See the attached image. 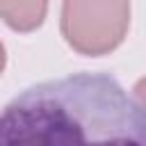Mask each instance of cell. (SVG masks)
I'll list each match as a JSON object with an SVG mask.
<instances>
[{
	"instance_id": "1",
	"label": "cell",
	"mask_w": 146,
	"mask_h": 146,
	"mask_svg": "<svg viewBox=\"0 0 146 146\" xmlns=\"http://www.w3.org/2000/svg\"><path fill=\"white\" fill-rule=\"evenodd\" d=\"M0 146H146V107L107 73L46 80L0 112Z\"/></svg>"
},
{
	"instance_id": "2",
	"label": "cell",
	"mask_w": 146,
	"mask_h": 146,
	"mask_svg": "<svg viewBox=\"0 0 146 146\" xmlns=\"http://www.w3.org/2000/svg\"><path fill=\"white\" fill-rule=\"evenodd\" d=\"M130 25V0H64L62 34L82 55L114 50Z\"/></svg>"
},
{
	"instance_id": "3",
	"label": "cell",
	"mask_w": 146,
	"mask_h": 146,
	"mask_svg": "<svg viewBox=\"0 0 146 146\" xmlns=\"http://www.w3.org/2000/svg\"><path fill=\"white\" fill-rule=\"evenodd\" d=\"M48 11V0H0V18L18 30L32 32L36 30Z\"/></svg>"
},
{
	"instance_id": "4",
	"label": "cell",
	"mask_w": 146,
	"mask_h": 146,
	"mask_svg": "<svg viewBox=\"0 0 146 146\" xmlns=\"http://www.w3.org/2000/svg\"><path fill=\"white\" fill-rule=\"evenodd\" d=\"M135 94H137V98H141V105L146 107V78H141L135 84Z\"/></svg>"
},
{
	"instance_id": "5",
	"label": "cell",
	"mask_w": 146,
	"mask_h": 146,
	"mask_svg": "<svg viewBox=\"0 0 146 146\" xmlns=\"http://www.w3.org/2000/svg\"><path fill=\"white\" fill-rule=\"evenodd\" d=\"M2 68H5V48L0 43V73H2Z\"/></svg>"
}]
</instances>
